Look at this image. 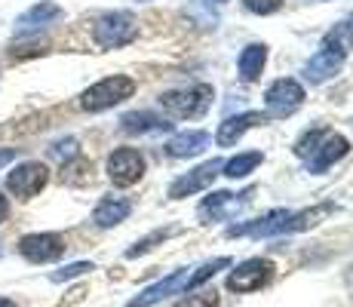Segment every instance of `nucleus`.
I'll return each instance as SVG.
<instances>
[{
    "mask_svg": "<svg viewBox=\"0 0 353 307\" xmlns=\"http://www.w3.org/2000/svg\"><path fill=\"white\" fill-rule=\"evenodd\" d=\"M56 19H62V6L50 3V0H40V3H34L28 12H22V16L16 19V31L19 34L37 31V28H43V25L56 22Z\"/></svg>",
    "mask_w": 353,
    "mask_h": 307,
    "instance_id": "4468645a",
    "label": "nucleus"
},
{
    "mask_svg": "<svg viewBox=\"0 0 353 307\" xmlns=\"http://www.w3.org/2000/svg\"><path fill=\"white\" fill-rule=\"evenodd\" d=\"M206 145H209L206 132H181L169 141L166 151H169V157H194V154H200Z\"/></svg>",
    "mask_w": 353,
    "mask_h": 307,
    "instance_id": "f3484780",
    "label": "nucleus"
},
{
    "mask_svg": "<svg viewBox=\"0 0 353 307\" xmlns=\"http://www.w3.org/2000/svg\"><path fill=\"white\" fill-rule=\"evenodd\" d=\"M350 151V141L344 135H335V132H325L323 135V145H316L314 151V160H310V172H323L329 169L335 160H341L344 154Z\"/></svg>",
    "mask_w": 353,
    "mask_h": 307,
    "instance_id": "ddd939ff",
    "label": "nucleus"
},
{
    "mask_svg": "<svg viewBox=\"0 0 353 307\" xmlns=\"http://www.w3.org/2000/svg\"><path fill=\"white\" fill-rule=\"evenodd\" d=\"M270 277H274V261H268V258H249V261L236 264V268L230 270L228 289L236 292V295L255 292V289H261V286H268Z\"/></svg>",
    "mask_w": 353,
    "mask_h": 307,
    "instance_id": "20e7f679",
    "label": "nucleus"
},
{
    "mask_svg": "<svg viewBox=\"0 0 353 307\" xmlns=\"http://www.w3.org/2000/svg\"><path fill=\"white\" fill-rule=\"evenodd\" d=\"M172 234H179V228H160V230H154L151 237H145V240H139L132 246V249H126V258H139V255H145V252H151L157 243H163L166 237H172Z\"/></svg>",
    "mask_w": 353,
    "mask_h": 307,
    "instance_id": "4be33fe9",
    "label": "nucleus"
},
{
    "mask_svg": "<svg viewBox=\"0 0 353 307\" xmlns=\"http://www.w3.org/2000/svg\"><path fill=\"white\" fill-rule=\"evenodd\" d=\"M212 105V86L200 83V86H191V90H179V92H166L160 95V108L166 114L179 120H194V117H203Z\"/></svg>",
    "mask_w": 353,
    "mask_h": 307,
    "instance_id": "f257e3e1",
    "label": "nucleus"
},
{
    "mask_svg": "<svg viewBox=\"0 0 353 307\" xmlns=\"http://www.w3.org/2000/svg\"><path fill=\"white\" fill-rule=\"evenodd\" d=\"M108 175L117 188H129L145 175V157H141L135 148H117L111 157H108Z\"/></svg>",
    "mask_w": 353,
    "mask_h": 307,
    "instance_id": "423d86ee",
    "label": "nucleus"
},
{
    "mask_svg": "<svg viewBox=\"0 0 353 307\" xmlns=\"http://www.w3.org/2000/svg\"><path fill=\"white\" fill-rule=\"evenodd\" d=\"M243 3H246V10L258 12V16H270V12L280 10L283 0H243Z\"/></svg>",
    "mask_w": 353,
    "mask_h": 307,
    "instance_id": "a878e982",
    "label": "nucleus"
},
{
    "mask_svg": "<svg viewBox=\"0 0 353 307\" xmlns=\"http://www.w3.org/2000/svg\"><path fill=\"white\" fill-rule=\"evenodd\" d=\"M175 307H219V295L215 292H200V295H188Z\"/></svg>",
    "mask_w": 353,
    "mask_h": 307,
    "instance_id": "b1692460",
    "label": "nucleus"
},
{
    "mask_svg": "<svg viewBox=\"0 0 353 307\" xmlns=\"http://www.w3.org/2000/svg\"><path fill=\"white\" fill-rule=\"evenodd\" d=\"M344 52H347V50H344V46H338L335 40H325L323 50L316 52L307 65H304V74H307L310 83H323V80L335 77V74L341 71V65H344Z\"/></svg>",
    "mask_w": 353,
    "mask_h": 307,
    "instance_id": "6e6552de",
    "label": "nucleus"
},
{
    "mask_svg": "<svg viewBox=\"0 0 353 307\" xmlns=\"http://www.w3.org/2000/svg\"><path fill=\"white\" fill-rule=\"evenodd\" d=\"M74 148H77V141H74V139L59 141V145L52 148V157H59V160H68V157H74Z\"/></svg>",
    "mask_w": 353,
    "mask_h": 307,
    "instance_id": "bb28decb",
    "label": "nucleus"
},
{
    "mask_svg": "<svg viewBox=\"0 0 353 307\" xmlns=\"http://www.w3.org/2000/svg\"><path fill=\"white\" fill-rule=\"evenodd\" d=\"M264 61H268V46H264V43L246 46V50H243V56H240V74H243V80H258Z\"/></svg>",
    "mask_w": 353,
    "mask_h": 307,
    "instance_id": "a211bd4d",
    "label": "nucleus"
},
{
    "mask_svg": "<svg viewBox=\"0 0 353 307\" xmlns=\"http://www.w3.org/2000/svg\"><path fill=\"white\" fill-rule=\"evenodd\" d=\"M264 120H268V114H255V111L225 120V123H221V129H219V145L221 148H230L243 132H246L249 126H258V123H264Z\"/></svg>",
    "mask_w": 353,
    "mask_h": 307,
    "instance_id": "dca6fc26",
    "label": "nucleus"
},
{
    "mask_svg": "<svg viewBox=\"0 0 353 307\" xmlns=\"http://www.w3.org/2000/svg\"><path fill=\"white\" fill-rule=\"evenodd\" d=\"M258 163H261V151H249V154H236L234 160H228L221 169H225L228 179H243V175L252 172Z\"/></svg>",
    "mask_w": 353,
    "mask_h": 307,
    "instance_id": "aec40b11",
    "label": "nucleus"
},
{
    "mask_svg": "<svg viewBox=\"0 0 353 307\" xmlns=\"http://www.w3.org/2000/svg\"><path fill=\"white\" fill-rule=\"evenodd\" d=\"M129 212H132V203H129L126 197H105L96 206V212H92V221H96L99 228H114V224L126 221Z\"/></svg>",
    "mask_w": 353,
    "mask_h": 307,
    "instance_id": "2eb2a0df",
    "label": "nucleus"
},
{
    "mask_svg": "<svg viewBox=\"0 0 353 307\" xmlns=\"http://www.w3.org/2000/svg\"><path fill=\"white\" fill-rule=\"evenodd\" d=\"M323 129H314V132H307V135H304V139L301 141H298V145H295V151L298 154H301V157H307V154H314L316 151V145H320V141H323Z\"/></svg>",
    "mask_w": 353,
    "mask_h": 307,
    "instance_id": "393cba45",
    "label": "nucleus"
},
{
    "mask_svg": "<svg viewBox=\"0 0 353 307\" xmlns=\"http://www.w3.org/2000/svg\"><path fill=\"white\" fill-rule=\"evenodd\" d=\"M19 252L34 264H46V261L62 258L65 240L59 234H28V237L19 240Z\"/></svg>",
    "mask_w": 353,
    "mask_h": 307,
    "instance_id": "1a4fd4ad",
    "label": "nucleus"
},
{
    "mask_svg": "<svg viewBox=\"0 0 353 307\" xmlns=\"http://www.w3.org/2000/svg\"><path fill=\"white\" fill-rule=\"evenodd\" d=\"M46 181H50V169H46L43 163H22V166H16L10 172L6 188H10V194H16L19 200H31V197H37L40 190L46 188Z\"/></svg>",
    "mask_w": 353,
    "mask_h": 307,
    "instance_id": "39448f33",
    "label": "nucleus"
},
{
    "mask_svg": "<svg viewBox=\"0 0 353 307\" xmlns=\"http://www.w3.org/2000/svg\"><path fill=\"white\" fill-rule=\"evenodd\" d=\"M135 92V83L123 74H114V77L99 80L96 86H90L83 95H80V108L83 111H105V108L120 105L123 99Z\"/></svg>",
    "mask_w": 353,
    "mask_h": 307,
    "instance_id": "f03ea898",
    "label": "nucleus"
},
{
    "mask_svg": "<svg viewBox=\"0 0 353 307\" xmlns=\"http://www.w3.org/2000/svg\"><path fill=\"white\" fill-rule=\"evenodd\" d=\"M215 3H225V0H215Z\"/></svg>",
    "mask_w": 353,
    "mask_h": 307,
    "instance_id": "7c9ffc66",
    "label": "nucleus"
},
{
    "mask_svg": "<svg viewBox=\"0 0 353 307\" xmlns=\"http://www.w3.org/2000/svg\"><path fill=\"white\" fill-rule=\"evenodd\" d=\"M10 160H16V148H3V151H0V169H3Z\"/></svg>",
    "mask_w": 353,
    "mask_h": 307,
    "instance_id": "cd10ccee",
    "label": "nucleus"
},
{
    "mask_svg": "<svg viewBox=\"0 0 353 307\" xmlns=\"http://www.w3.org/2000/svg\"><path fill=\"white\" fill-rule=\"evenodd\" d=\"M90 270H92V261H74V264H68V268L56 270V274H50V279H52V283H65V279H74L80 274H90Z\"/></svg>",
    "mask_w": 353,
    "mask_h": 307,
    "instance_id": "5701e85b",
    "label": "nucleus"
},
{
    "mask_svg": "<svg viewBox=\"0 0 353 307\" xmlns=\"http://www.w3.org/2000/svg\"><path fill=\"white\" fill-rule=\"evenodd\" d=\"M221 166H225L221 160H209V163H203V166H196L194 172H188V175H181L179 181H172L169 197H172V200H181V197H191L196 190L209 188V184L215 181V175L221 172Z\"/></svg>",
    "mask_w": 353,
    "mask_h": 307,
    "instance_id": "f8f14e48",
    "label": "nucleus"
},
{
    "mask_svg": "<svg viewBox=\"0 0 353 307\" xmlns=\"http://www.w3.org/2000/svg\"><path fill=\"white\" fill-rule=\"evenodd\" d=\"M0 307H16V304H12L10 298H0Z\"/></svg>",
    "mask_w": 353,
    "mask_h": 307,
    "instance_id": "c756f323",
    "label": "nucleus"
},
{
    "mask_svg": "<svg viewBox=\"0 0 353 307\" xmlns=\"http://www.w3.org/2000/svg\"><path fill=\"white\" fill-rule=\"evenodd\" d=\"M225 268H230V258H215V261H206V264H200V268L194 270L191 277H188V292H194V289H200L203 283H206V279H212L215 274H219V270H225ZM185 292V295H188Z\"/></svg>",
    "mask_w": 353,
    "mask_h": 307,
    "instance_id": "412c9836",
    "label": "nucleus"
},
{
    "mask_svg": "<svg viewBox=\"0 0 353 307\" xmlns=\"http://www.w3.org/2000/svg\"><path fill=\"white\" fill-rule=\"evenodd\" d=\"M120 123H123V129H126V132H154V129H169V123L166 120H160L157 117V114H151V111H135V114H126V117L123 120H120Z\"/></svg>",
    "mask_w": 353,
    "mask_h": 307,
    "instance_id": "6ab92c4d",
    "label": "nucleus"
},
{
    "mask_svg": "<svg viewBox=\"0 0 353 307\" xmlns=\"http://www.w3.org/2000/svg\"><path fill=\"white\" fill-rule=\"evenodd\" d=\"M188 277H191V270H175V274H169L166 279H160V283L148 286L145 292H139L126 307H151L169 295H181V292H188Z\"/></svg>",
    "mask_w": 353,
    "mask_h": 307,
    "instance_id": "9b49d317",
    "label": "nucleus"
},
{
    "mask_svg": "<svg viewBox=\"0 0 353 307\" xmlns=\"http://www.w3.org/2000/svg\"><path fill=\"white\" fill-rule=\"evenodd\" d=\"M264 101H268V114L270 117H289V114H295L298 108H301L304 101V90L298 80H276L274 86L268 90L264 95Z\"/></svg>",
    "mask_w": 353,
    "mask_h": 307,
    "instance_id": "0eeeda50",
    "label": "nucleus"
},
{
    "mask_svg": "<svg viewBox=\"0 0 353 307\" xmlns=\"http://www.w3.org/2000/svg\"><path fill=\"white\" fill-rule=\"evenodd\" d=\"M6 215H10V203H6V197L0 194V224L6 221Z\"/></svg>",
    "mask_w": 353,
    "mask_h": 307,
    "instance_id": "c85d7f7f",
    "label": "nucleus"
},
{
    "mask_svg": "<svg viewBox=\"0 0 353 307\" xmlns=\"http://www.w3.org/2000/svg\"><path fill=\"white\" fill-rule=\"evenodd\" d=\"M252 194L255 190L249 188V190H243V194H230V190H219V194H212V197H206L203 200V206H200V221H212V218H230L236 212V209H243L249 200H252Z\"/></svg>",
    "mask_w": 353,
    "mask_h": 307,
    "instance_id": "9d476101",
    "label": "nucleus"
},
{
    "mask_svg": "<svg viewBox=\"0 0 353 307\" xmlns=\"http://www.w3.org/2000/svg\"><path fill=\"white\" fill-rule=\"evenodd\" d=\"M96 43L101 50H120V46L132 43L135 34H139V25L129 12H108L96 22Z\"/></svg>",
    "mask_w": 353,
    "mask_h": 307,
    "instance_id": "7ed1b4c3",
    "label": "nucleus"
}]
</instances>
